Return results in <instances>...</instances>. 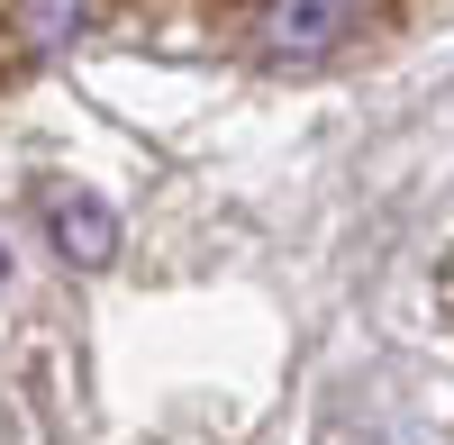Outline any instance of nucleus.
<instances>
[{"instance_id": "1", "label": "nucleus", "mask_w": 454, "mask_h": 445, "mask_svg": "<svg viewBox=\"0 0 454 445\" xmlns=\"http://www.w3.org/2000/svg\"><path fill=\"white\" fill-rule=\"evenodd\" d=\"M372 0H254V55L263 64H327L364 27Z\"/></svg>"}, {"instance_id": "2", "label": "nucleus", "mask_w": 454, "mask_h": 445, "mask_svg": "<svg viewBox=\"0 0 454 445\" xmlns=\"http://www.w3.org/2000/svg\"><path fill=\"white\" fill-rule=\"evenodd\" d=\"M46 237L73 273H100L109 254H119V209L100 191H46Z\"/></svg>"}, {"instance_id": "3", "label": "nucleus", "mask_w": 454, "mask_h": 445, "mask_svg": "<svg viewBox=\"0 0 454 445\" xmlns=\"http://www.w3.org/2000/svg\"><path fill=\"white\" fill-rule=\"evenodd\" d=\"M91 10L100 0H10V64H36V55L73 46L91 27Z\"/></svg>"}, {"instance_id": "4", "label": "nucleus", "mask_w": 454, "mask_h": 445, "mask_svg": "<svg viewBox=\"0 0 454 445\" xmlns=\"http://www.w3.org/2000/svg\"><path fill=\"white\" fill-rule=\"evenodd\" d=\"M0 273H10V254H0Z\"/></svg>"}]
</instances>
